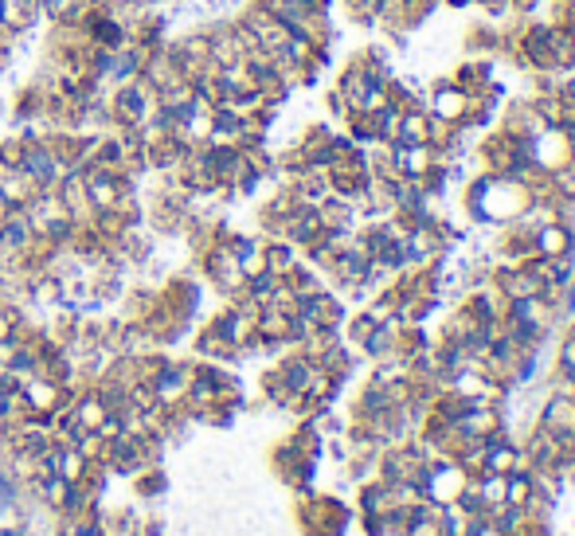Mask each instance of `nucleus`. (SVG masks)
Here are the masks:
<instances>
[{"label":"nucleus","instance_id":"nucleus-1","mask_svg":"<svg viewBox=\"0 0 575 536\" xmlns=\"http://www.w3.org/2000/svg\"><path fill=\"white\" fill-rule=\"evenodd\" d=\"M157 110V91L149 87L145 79H129V82H118L114 94H110V114L126 130H141V125L153 117Z\"/></svg>","mask_w":575,"mask_h":536},{"label":"nucleus","instance_id":"nucleus-2","mask_svg":"<svg viewBox=\"0 0 575 536\" xmlns=\"http://www.w3.org/2000/svg\"><path fill=\"white\" fill-rule=\"evenodd\" d=\"M36 188H59V177H63V165L56 157L51 142H24V157H20V169Z\"/></svg>","mask_w":575,"mask_h":536},{"label":"nucleus","instance_id":"nucleus-3","mask_svg":"<svg viewBox=\"0 0 575 536\" xmlns=\"http://www.w3.org/2000/svg\"><path fill=\"white\" fill-rule=\"evenodd\" d=\"M145 56H149L145 48H141V44H129V39H126V44L118 48V59H114V71H110V82H114V87H118V82L137 79L141 67H145Z\"/></svg>","mask_w":575,"mask_h":536},{"label":"nucleus","instance_id":"nucleus-4","mask_svg":"<svg viewBox=\"0 0 575 536\" xmlns=\"http://www.w3.org/2000/svg\"><path fill=\"white\" fill-rule=\"evenodd\" d=\"M8 56V28H0V63Z\"/></svg>","mask_w":575,"mask_h":536},{"label":"nucleus","instance_id":"nucleus-5","mask_svg":"<svg viewBox=\"0 0 575 536\" xmlns=\"http://www.w3.org/2000/svg\"><path fill=\"white\" fill-rule=\"evenodd\" d=\"M8 173H13V169H8V160H4V157H0V180H4Z\"/></svg>","mask_w":575,"mask_h":536},{"label":"nucleus","instance_id":"nucleus-6","mask_svg":"<svg viewBox=\"0 0 575 536\" xmlns=\"http://www.w3.org/2000/svg\"><path fill=\"white\" fill-rule=\"evenodd\" d=\"M145 4H153V0H145Z\"/></svg>","mask_w":575,"mask_h":536}]
</instances>
